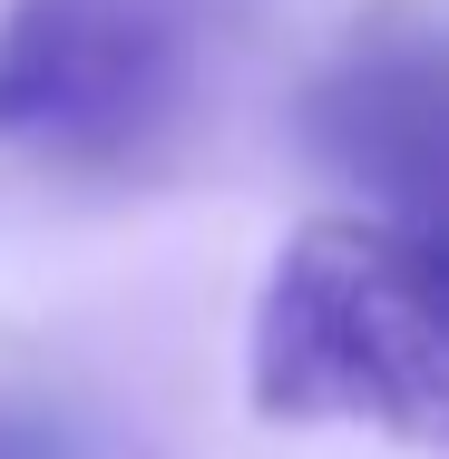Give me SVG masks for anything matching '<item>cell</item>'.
Returning a JSON list of instances; mask_svg holds the SVG:
<instances>
[{"mask_svg": "<svg viewBox=\"0 0 449 459\" xmlns=\"http://www.w3.org/2000/svg\"><path fill=\"white\" fill-rule=\"evenodd\" d=\"M215 59V0H10L0 10V147L59 167L147 157Z\"/></svg>", "mask_w": 449, "mask_h": 459, "instance_id": "cell-2", "label": "cell"}, {"mask_svg": "<svg viewBox=\"0 0 449 459\" xmlns=\"http://www.w3.org/2000/svg\"><path fill=\"white\" fill-rule=\"evenodd\" d=\"M303 147L361 205L449 225V30L361 39L303 89Z\"/></svg>", "mask_w": 449, "mask_h": 459, "instance_id": "cell-3", "label": "cell"}, {"mask_svg": "<svg viewBox=\"0 0 449 459\" xmlns=\"http://www.w3.org/2000/svg\"><path fill=\"white\" fill-rule=\"evenodd\" d=\"M0 459H79V440L39 411H0Z\"/></svg>", "mask_w": 449, "mask_h": 459, "instance_id": "cell-4", "label": "cell"}, {"mask_svg": "<svg viewBox=\"0 0 449 459\" xmlns=\"http://www.w3.org/2000/svg\"><path fill=\"white\" fill-rule=\"evenodd\" d=\"M245 381L283 430H371L449 459V225H303L264 274Z\"/></svg>", "mask_w": 449, "mask_h": 459, "instance_id": "cell-1", "label": "cell"}]
</instances>
